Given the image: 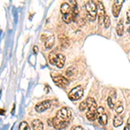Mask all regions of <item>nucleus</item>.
<instances>
[{"mask_svg": "<svg viewBox=\"0 0 130 130\" xmlns=\"http://www.w3.org/2000/svg\"><path fill=\"white\" fill-rule=\"evenodd\" d=\"M123 111V106H122V103L121 102H118L115 106V112H116L117 115H121Z\"/></svg>", "mask_w": 130, "mask_h": 130, "instance_id": "nucleus-20", "label": "nucleus"}, {"mask_svg": "<svg viewBox=\"0 0 130 130\" xmlns=\"http://www.w3.org/2000/svg\"><path fill=\"white\" fill-rule=\"evenodd\" d=\"M123 2H124L123 0H116V1H115L114 5H113V10H112L113 15H114L115 18H118L119 15H120Z\"/></svg>", "mask_w": 130, "mask_h": 130, "instance_id": "nucleus-9", "label": "nucleus"}, {"mask_svg": "<svg viewBox=\"0 0 130 130\" xmlns=\"http://www.w3.org/2000/svg\"><path fill=\"white\" fill-rule=\"evenodd\" d=\"M123 31H124V25H123L122 21L120 20L116 25V32H117V34H118V36H122Z\"/></svg>", "mask_w": 130, "mask_h": 130, "instance_id": "nucleus-18", "label": "nucleus"}, {"mask_svg": "<svg viewBox=\"0 0 130 130\" xmlns=\"http://www.w3.org/2000/svg\"><path fill=\"white\" fill-rule=\"evenodd\" d=\"M86 10H87V18L89 21H95L97 18V7L96 3L90 0L86 3Z\"/></svg>", "mask_w": 130, "mask_h": 130, "instance_id": "nucleus-3", "label": "nucleus"}, {"mask_svg": "<svg viewBox=\"0 0 130 130\" xmlns=\"http://www.w3.org/2000/svg\"><path fill=\"white\" fill-rule=\"evenodd\" d=\"M71 111L68 108H62L56 113V116L52 119V126L57 130H62L67 127L71 121Z\"/></svg>", "mask_w": 130, "mask_h": 130, "instance_id": "nucleus-1", "label": "nucleus"}, {"mask_svg": "<svg viewBox=\"0 0 130 130\" xmlns=\"http://www.w3.org/2000/svg\"><path fill=\"white\" fill-rule=\"evenodd\" d=\"M127 127H128V128L130 129V118L127 120Z\"/></svg>", "mask_w": 130, "mask_h": 130, "instance_id": "nucleus-28", "label": "nucleus"}, {"mask_svg": "<svg viewBox=\"0 0 130 130\" xmlns=\"http://www.w3.org/2000/svg\"><path fill=\"white\" fill-rule=\"evenodd\" d=\"M97 119L99 124L102 126H106L108 123V115L102 107H98L97 108Z\"/></svg>", "mask_w": 130, "mask_h": 130, "instance_id": "nucleus-6", "label": "nucleus"}, {"mask_svg": "<svg viewBox=\"0 0 130 130\" xmlns=\"http://www.w3.org/2000/svg\"><path fill=\"white\" fill-rule=\"evenodd\" d=\"M70 130H83V127L81 126H73Z\"/></svg>", "mask_w": 130, "mask_h": 130, "instance_id": "nucleus-25", "label": "nucleus"}, {"mask_svg": "<svg viewBox=\"0 0 130 130\" xmlns=\"http://www.w3.org/2000/svg\"><path fill=\"white\" fill-rule=\"evenodd\" d=\"M58 53H56V51H52L50 53L49 55V60H50V64L52 65H55V60H56V56L57 55Z\"/></svg>", "mask_w": 130, "mask_h": 130, "instance_id": "nucleus-19", "label": "nucleus"}, {"mask_svg": "<svg viewBox=\"0 0 130 130\" xmlns=\"http://www.w3.org/2000/svg\"><path fill=\"white\" fill-rule=\"evenodd\" d=\"M60 43H61V47L62 49H66V48L69 47L70 45V41H69L68 37L64 35H62L60 37Z\"/></svg>", "mask_w": 130, "mask_h": 130, "instance_id": "nucleus-14", "label": "nucleus"}, {"mask_svg": "<svg viewBox=\"0 0 130 130\" xmlns=\"http://www.w3.org/2000/svg\"><path fill=\"white\" fill-rule=\"evenodd\" d=\"M52 80H53V82L56 83V85L59 86V87H62V88L67 87V86L70 84V81L68 80V78L62 76V75L54 76L53 78H52Z\"/></svg>", "mask_w": 130, "mask_h": 130, "instance_id": "nucleus-8", "label": "nucleus"}, {"mask_svg": "<svg viewBox=\"0 0 130 130\" xmlns=\"http://www.w3.org/2000/svg\"><path fill=\"white\" fill-rule=\"evenodd\" d=\"M96 7H97V18L99 21V24H104V18L106 17L105 9H104L103 4L101 1H96Z\"/></svg>", "mask_w": 130, "mask_h": 130, "instance_id": "nucleus-5", "label": "nucleus"}, {"mask_svg": "<svg viewBox=\"0 0 130 130\" xmlns=\"http://www.w3.org/2000/svg\"><path fill=\"white\" fill-rule=\"evenodd\" d=\"M33 52H34L35 54H37V52H38V48H37V46H34V47H33Z\"/></svg>", "mask_w": 130, "mask_h": 130, "instance_id": "nucleus-26", "label": "nucleus"}, {"mask_svg": "<svg viewBox=\"0 0 130 130\" xmlns=\"http://www.w3.org/2000/svg\"><path fill=\"white\" fill-rule=\"evenodd\" d=\"M124 130H127V128H125V129H124Z\"/></svg>", "mask_w": 130, "mask_h": 130, "instance_id": "nucleus-30", "label": "nucleus"}, {"mask_svg": "<svg viewBox=\"0 0 130 130\" xmlns=\"http://www.w3.org/2000/svg\"><path fill=\"white\" fill-rule=\"evenodd\" d=\"M127 33H129V34H130V26L127 28Z\"/></svg>", "mask_w": 130, "mask_h": 130, "instance_id": "nucleus-29", "label": "nucleus"}, {"mask_svg": "<svg viewBox=\"0 0 130 130\" xmlns=\"http://www.w3.org/2000/svg\"><path fill=\"white\" fill-rule=\"evenodd\" d=\"M127 21H128V23H130V10H128V11H127Z\"/></svg>", "mask_w": 130, "mask_h": 130, "instance_id": "nucleus-27", "label": "nucleus"}, {"mask_svg": "<svg viewBox=\"0 0 130 130\" xmlns=\"http://www.w3.org/2000/svg\"><path fill=\"white\" fill-rule=\"evenodd\" d=\"M108 105L111 109H114L115 108V104H114V102H113L112 98H111L110 96H108Z\"/></svg>", "mask_w": 130, "mask_h": 130, "instance_id": "nucleus-24", "label": "nucleus"}, {"mask_svg": "<svg viewBox=\"0 0 130 130\" xmlns=\"http://www.w3.org/2000/svg\"><path fill=\"white\" fill-rule=\"evenodd\" d=\"M54 44H55V37H54L53 35H51L46 38L45 43H44V46L47 50H50L53 47Z\"/></svg>", "mask_w": 130, "mask_h": 130, "instance_id": "nucleus-12", "label": "nucleus"}, {"mask_svg": "<svg viewBox=\"0 0 130 130\" xmlns=\"http://www.w3.org/2000/svg\"><path fill=\"white\" fill-rule=\"evenodd\" d=\"M88 108L87 106V102H86V100L83 101V102L80 103V106H79V109H80L81 111H84L86 110V108Z\"/></svg>", "mask_w": 130, "mask_h": 130, "instance_id": "nucleus-23", "label": "nucleus"}, {"mask_svg": "<svg viewBox=\"0 0 130 130\" xmlns=\"http://www.w3.org/2000/svg\"><path fill=\"white\" fill-rule=\"evenodd\" d=\"M88 106V111L86 113V117L90 121H95L97 119V105L94 98L89 97L86 99Z\"/></svg>", "mask_w": 130, "mask_h": 130, "instance_id": "nucleus-2", "label": "nucleus"}, {"mask_svg": "<svg viewBox=\"0 0 130 130\" xmlns=\"http://www.w3.org/2000/svg\"><path fill=\"white\" fill-rule=\"evenodd\" d=\"M60 10H61V13H62V15H65V14H68L71 11V7L68 3H63L62 5H61Z\"/></svg>", "mask_w": 130, "mask_h": 130, "instance_id": "nucleus-15", "label": "nucleus"}, {"mask_svg": "<svg viewBox=\"0 0 130 130\" xmlns=\"http://www.w3.org/2000/svg\"><path fill=\"white\" fill-rule=\"evenodd\" d=\"M83 96V89L82 86H76L74 89L70 90L69 93V98L71 101H77L81 99Z\"/></svg>", "mask_w": 130, "mask_h": 130, "instance_id": "nucleus-4", "label": "nucleus"}, {"mask_svg": "<svg viewBox=\"0 0 130 130\" xmlns=\"http://www.w3.org/2000/svg\"><path fill=\"white\" fill-rule=\"evenodd\" d=\"M31 127L34 130H43V122L38 120V119H35L31 122Z\"/></svg>", "mask_w": 130, "mask_h": 130, "instance_id": "nucleus-13", "label": "nucleus"}, {"mask_svg": "<svg viewBox=\"0 0 130 130\" xmlns=\"http://www.w3.org/2000/svg\"><path fill=\"white\" fill-rule=\"evenodd\" d=\"M19 130H31L30 126H29L28 123L26 121H22V122L19 124V127H18Z\"/></svg>", "mask_w": 130, "mask_h": 130, "instance_id": "nucleus-21", "label": "nucleus"}, {"mask_svg": "<svg viewBox=\"0 0 130 130\" xmlns=\"http://www.w3.org/2000/svg\"><path fill=\"white\" fill-rule=\"evenodd\" d=\"M104 26L106 29H108L110 26V18L108 15H106L105 18H104Z\"/></svg>", "mask_w": 130, "mask_h": 130, "instance_id": "nucleus-22", "label": "nucleus"}, {"mask_svg": "<svg viewBox=\"0 0 130 130\" xmlns=\"http://www.w3.org/2000/svg\"><path fill=\"white\" fill-rule=\"evenodd\" d=\"M52 106V102L50 100H46V101H43V102H40V103H38L37 106H36L35 109L37 112L38 113H43L44 112L45 110L49 109L50 107Z\"/></svg>", "mask_w": 130, "mask_h": 130, "instance_id": "nucleus-7", "label": "nucleus"}, {"mask_svg": "<svg viewBox=\"0 0 130 130\" xmlns=\"http://www.w3.org/2000/svg\"><path fill=\"white\" fill-rule=\"evenodd\" d=\"M123 123V117L121 116V115H116L114 118V121H113V124L115 127H120V126Z\"/></svg>", "mask_w": 130, "mask_h": 130, "instance_id": "nucleus-16", "label": "nucleus"}, {"mask_svg": "<svg viewBox=\"0 0 130 130\" xmlns=\"http://www.w3.org/2000/svg\"><path fill=\"white\" fill-rule=\"evenodd\" d=\"M76 74H77V69L75 66H71L66 70L67 77H69L70 79H74L76 76Z\"/></svg>", "mask_w": 130, "mask_h": 130, "instance_id": "nucleus-11", "label": "nucleus"}, {"mask_svg": "<svg viewBox=\"0 0 130 130\" xmlns=\"http://www.w3.org/2000/svg\"><path fill=\"white\" fill-rule=\"evenodd\" d=\"M62 20H63L66 24H70V23H71L72 21H75L74 15H73V13L70 11V13L62 15Z\"/></svg>", "mask_w": 130, "mask_h": 130, "instance_id": "nucleus-17", "label": "nucleus"}, {"mask_svg": "<svg viewBox=\"0 0 130 130\" xmlns=\"http://www.w3.org/2000/svg\"><path fill=\"white\" fill-rule=\"evenodd\" d=\"M65 56L62 54L58 53L56 56V60H55V65L57 68L62 69L63 68L64 63H65Z\"/></svg>", "mask_w": 130, "mask_h": 130, "instance_id": "nucleus-10", "label": "nucleus"}]
</instances>
